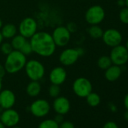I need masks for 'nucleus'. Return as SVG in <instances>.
Here are the masks:
<instances>
[{
  "label": "nucleus",
  "instance_id": "1",
  "mask_svg": "<svg viewBox=\"0 0 128 128\" xmlns=\"http://www.w3.org/2000/svg\"><path fill=\"white\" fill-rule=\"evenodd\" d=\"M32 51L42 56H50L56 50V44L52 36L46 32H36L30 38Z\"/></svg>",
  "mask_w": 128,
  "mask_h": 128
},
{
  "label": "nucleus",
  "instance_id": "2",
  "mask_svg": "<svg viewBox=\"0 0 128 128\" xmlns=\"http://www.w3.org/2000/svg\"><path fill=\"white\" fill-rule=\"evenodd\" d=\"M26 57L20 50H13L9 54L7 55L5 69L8 73L14 74L20 71L26 65Z\"/></svg>",
  "mask_w": 128,
  "mask_h": 128
},
{
  "label": "nucleus",
  "instance_id": "3",
  "mask_svg": "<svg viewBox=\"0 0 128 128\" xmlns=\"http://www.w3.org/2000/svg\"><path fill=\"white\" fill-rule=\"evenodd\" d=\"M25 70L31 81H39L44 76L45 70L43 64L36 60H30L26 62Z\"/></svg>",
  "mask_w": 128,
  "mask_h": 128
},
{
  "label": "nucleus",
  "instance_id": "4",
  "mask_svg": "<svg viewBox=\"0 0 128 128\" xmlns=\"http://www.w3.org/2000/svg\"><path fill=\"white\" fill-rule=\"evenodd\" d=\"M109 57L112 64L122 66L128 62V50L125 46L120 44L112 48Z\"/></svg>",
  "mask_w": 128,
  "mask_h": 128
},
{
  "label": "nucleus",
  "instance_id": "5",
  "mask_svg": "<svg viewBox=\"0 0 128 128\" xmlns=\"http://www.w3.org/2000/svg\"><path fill=\"white\" fill-rule=\"evenodd\" d=\"M106 13L100 6H93L90 7L85 13V20L90 25H98L105 18Z\"/></svg>",
  "mask_w": 128,
  "mask_h": 128
},
{
  "label": "nucleus",
  "instance_id": "6",
  "mask_svg": "<svg viewBox=\"0 0 128 128\" xmlns=\"http://www.w3.org/2000/svg\"><path fill=\"white\" fill-rule=\"evenodd\" d=\"M92 84L86 78L80 77L75 80L72 84V90L76 95L79 97L85 98L90 93L92 92Z\"/></svg>",
  "mask_w": 128,
  "mask_h": 128
},
{
  "label": "nucleus",
  "instance_id": "7",
  "mask_svg": "<svg viewBox=\"0 0 128 128\" xmlns=\"http://www.w3.org/2000/svg\"><path fill=\"white\" fill-rule=\"evenodd\" d=\"M30 112L37 118L45 117L50 110V106L46 100L38 99L35 100L30 106Z\"/></svg>",
  "mask_w": 128,
  "mask_h": 128
},
{
  "label": "nucleus",
  "instance_id": "8",
  "mask_svg": "<svg viewBox=\"0 0 128 128\" xmlns=\"http://www.w3.org/2000/svg\"><path fill=\"white\" fill-rule=\"evenodd\" d=\"M51 36L56 46L63 47L66 46L69 43L70 40L71 32L66 26H60L56 27L54 30L53 34Z\"/></svg>",
  "mask_w": 128,
  "mask_h": 128
},
{
  "label": "nucleus",
  "instance_id": "9",
  "mask_svg": "<svg viewBox=\"0 0 128 128\" xmlns=\"http://www.w3.org/2000/svg\"><path fill=\"white\" fill-rule=\"evenodd\" d=\"M102 38L107 46L113 48L121 44L123 37L120 31L116 29L110 28L103 31Z\"/></svg>",
  "mask_w": 128,
  "mask_h": 128
},
{
  "label": "nucleus",
  "instance_id": "10",
  "mask_svg": "<svg viewBox=\"0 0 128 128\" xmlns=\"http://www.w3.org/2000/svg\"><path fill=\"white\" fill-rule=\"evenodd\" d=\"M37 23L32 18H26L19 25V32L26 38H30L37 32Z\"/></svg>",
  "mask_w": 128,
  "mask_h": 128
},
{
  "label": "nucleus",
  "instance_id": "11",
  "mask_svg": "<svg viewBox=\"0 0 128 128\" xmlns=\"http://www.w3.org/2000/svg\"><path fill=\"white\" fill-rule=\"evenodd\" d=\"M0 120L2 124L8 127H13L18 124L20 121V114L19 113L13 109L12 108L4 109L1 113V118Z\"/></svg>",
  "mask_w": 128,
  "mask_h": 128
},
{
  "label": "nucleus",
  "instance_id": "12",
  "mask_svg": "<svg viewBox=\"0 0 128 128\" xmlns=\"http://www.w3.org/2000/svg\"><path fill=\"white\" fill-rule=\"evenodd\" d=\"M80 56L78 48H68L60 54L59 60L62 65L71 66L76 62Z\"/></svg>",
  "mask_w": 128,
  "mask_h": 128
},
{
  "label": "nucleus",
  "instance_id": "13",
  "mask_svg": "<svg viewBox=\"0 0 128 128\" xmlns=\"http://www.w3.org/2000/svg\"><path fill=\"white\" fill-rule=\"evenodd\" d=\"M16 102V96L11 90H3L0 91V107L2 109L12 108Z\"/></svg>",
  "mask_w": 128,
  "mask_h": 128
},
{
  "label": "nucleus",
  "instance_id": "14",
  "mask_svg": "<svg viewBox=\"0 0 128 128\" xmlns=\"http://www.w3.org/2000/svg\"><path fill=\"white\" fill-rule=\"evenodd\" d=\"M53 108L60 114H66L70 110V100L65 96H57L53 102Z\"/></svg>",
  "mask_w": 128,
  "mask_h": 128
},
{
  "label": "nucleus",
  "instance_id": "15",
  "mask_svg": "<svg viewBox=\"0 0 128 128\" xmlns=\"http://www.w3.org/2000/svg\"><path fill=\"white\" fill-rule=\"evenodd\" d=\"M66 71L61 66H57L54 68L49 76V79L50 82L54 84L60 85L66 79Z\"/></svg>",
  "mask_w": 128,
  "mask_h": 128
},
{
  "label": "nucleus",
  "instance_id": "16",
  "mask_svg": "<svg viewBox=\"0 0 128 128\" xmlns=\"http://www.w3.org/2000/svg\"><path fill=\"white\" fill-rule=\"evenodd\" d=\"M122 70L121 67L117 65H112L106 70L105 72V78L107 81L113 82L117 81L121 76Z\"/></svg>",
  "mask_w": 128,
  "mask_h": 128
},
{
  "label": "nucleus",
  "instance_id": "17",
  "mask_svg": "<svg viewBox=\"0 0 128 128\" xmlns=\"http://www.w3.org/2000/svg\"><path fill=\"white\" fill-rule=\"evenodd\" d=\"M41 92V84L38 81H31L26 87V93L31 97L37 96Z\"/></svg>",
  "mask_w": 128,
  "mask_h": 128
},
{
  "label": "nucleus",
  "instance_id": "18",
  "mask_svg": "<svg viewBox=\"0 0 128 128\" xmlns=\"http://www.w3.org/2000/svg\"><path fill=\"white\" fill-rule=\"evenodd\" d=\"M5 38H12L17 33V28L12 24H7L2 27V30L0 31Z\"/></svg>",
  "mask_w": 128,
  "mask_h": 128
},
{
  "label": "nucleus",
  "instance_id": "19",
  "mask_svg": "<svg viewBox=\"0 0 128 128\" xmlns=\"http://www.w3.org/2000/svg\"><path fill=\"white\" fill-rule=\"evenodd\" d=\"M26 38L24 37L23 36H21L20 34V35H18V36H14L13 38H12V45L13 47V49L14 50H20V48H22V46L24 45V44L26 42Z\"/></svg>",
  "mask_w": 128,
  "mask_h": 128
},
{
  "label": "nucleus",
  "instance_id": "20",
  "mask_svg": "<svg viewBox=\"0 0 128 128\" xmlns=\"http://www.w3.org/2000/svg\"><path fill=\"white\" fill-rule=\"evenodd\" d=\"M85 98L87 100L88 104L91 107L97 106L100 103V101H101L100 96H99V94H97L96 93H94V92L90 93Z\"/></svg>",
  "mask_w": 128,
  "mask_h": 128
},
{
  "label": "nucleus",
  "instance_id": "21",
  "mask_svg": "<svg viewBox=\"0 0 128 128\" xmlns=\"http://www.w3.org/2000/svg\"><path fill=\"white\" fill-rule=\"evenodd\" d=\"M112 65V60H111L109 56L103 55V56H100L97 60V66L101 70H106Z\"/></svg>",
  "mask_w": 128,
  "mask_h": 128
},
{
  "label": "nucleus",
  "instance_id": "22",
  "mask_svg": "<svg viewBox=\"0 0 128 128\" xmlns=\"http://www.w3.org/2000/svg\"><path fill=\"white\" fill-rule=\"evenodd\" d=\"M88 33L93 38L97 39L102 38L103 34V30L98 25H91V26L88 30Z\"/></svg>",
  "mask_w": 128,
  "mask_h": 128
},
{
  "label": "nucleus",
  "instance_id": "23",
  "mask_svg": "<svg viewBox=\"0 0 128 128\" xmlns=\"http://www.w3.org/2000/svg\"><path fill=\"white\" fill-rule=\"evenodd\" d=\"M38 128H59V124L54 119H46L39 124Z\"/></svg>",
  "mask_w": 128,
  "mask_h": 128
},
{
  "label": "nucleus",
  "instance_id": "24",
  "mask_svg": "<svg viewBox=\"0 0 128 128\" xmlns=\"http://www.w3.org/2000/svg\"><path fill=\"white\" fill-rule=\"evenodd\" d=\"M119 20L124 24H128V8L126 6L121 8L120 11L119 12Z\"/></svg>",
  "mask_w": 128,
  "mask_h": 128
},
{
  "label": "nucleus",
  "instance_id": "25",
  "mask_svg": "<svg viewBox=\"0 0 128 128\" xmlns=\"http://www.w3.org/2000/svg\"><path fill=\"white\" fill-rule=\"evenodd\" d=\"M48 94L53 98H56V97L59 96V95L60 94V85L52 84L49 87V88H48Z\"/></svg>",
  "mask_w": 128,
  "mask_h": 128
},
{
  "label": "nucleus",
  "instance_id": "26",
  "mask_svg": "<svg viewBox=\"0 0 128 128\" xmlns=\"http://www.w3.org/2000/svg\"><path fill=\"white\" fill-rule=\"evenodd\" d=\"M20 51L23 54H24L25 56L30 55L32 52H33L30 42L29 41H26L25 43L24 44V45L22 46V48H20Z\"/></svg>",
  "mask_w": 128,
  "mask_h": 128
},
{
  "label": "nucleus",
  "instance_id": "27",
  "mask_svg": "<svg viewBox=\"0 0 128 128\" xmlns=\"http://www.w3.org/2000/svg\"><path fill=\"white\" fill-rule=\"evenodd\" d=\"M14 49H13V47H12L11 43L6 42V43H3L1 45V51L2 52V54H4L6 55L9 54Z\"/></svg>",
  "mask_w": 128,
  "mask_h": 128
},
{
  "label": "nucleus",
  "instance_id": "28",
  "mask_svg": "<svg viewBox=\"0 0 128 128\" xmlns=\"http://www.w3.org/2000/svg\"><path fill=\"white\" fill-rule=\"evenodd\" d=\"M59 128H75V125L70 120L62 121L59 124Z\"/></svg>",
  "mask_w": 128,
  "mask_h": 128
},
{
  "label": "nucleus",
  "instance_id": "29",
  "mask_svg": "<svg viewBox=\"0 0 128 128\" xmlns=\"http://www.w3.org/2000/svg\"><path fill=\"white\" fill-rule=\"evenodd\" d=\"M103 128H118V126L116 123L113 121H108L104 124Z\"/></svg>",
  "mask_w": 128,
  "mask_h": 128
},
{
  "label": "nucleus",
  "instance_id": "30",
  "mask_svg": "<svg viewBox=\"0 0 128 128\" xmlns=\"http://www.w3.org/2000/svg\"><path fill=\"white\" fill-rule=\"evenodd\" d=\"M66 28L68 29V30H69L70 32H75L76 31V30H77L76 25L75 24H73V23H70V24L67 25Z\"/></svg>",
  "mask_w": 128,
  "mask_h": 128
},
{
  "label": "nucleus",
  "instance_id": "31",
  "mask_svg": "<svg viewBox=\"0 0 128 128\" xmlns=\"http://www.w3.org/2000/svg\"><path fill=\"white\" fill-rule=\"evenodd\" d=\"M62 116H63L62 114H57L56 115V117L54 118V120H55L56 123H58V124H60V123H62V122L63 121V117H62Z\"/></svg>",
  "mask_w": 128,
  "mask_h": 128
},
{
  "label": "nucleus",
  "instance_id": "32",
  "mask_svg": "<svg viewBox=\"0 0 128 128\" xmlns=\"http://www.w3.org/2000/svg\"><path fill=\"white\" fill-rule=\"evenodd\" d=\"M6 71L5 67L0 64V79H2V78L6 75Z\"/></svg>",
  "mask_w": 128,
  "mask_h": 128
},
{
  "label": "nucleus",
  "instance_id": "33",
  "mask_svg": "<svg viewBox=\"0 0 128 128\" xmlns=\"http://www.w3.org/2000/svg\"><path fill=\"white\" fill-rule=\"evenodd\" d=\"M117 4L119 7L124 8V7H125V0H118Z\"/></svg>",
  "mask_w": 128,
  "mask_h": 128
},
{
  "label": "nucleus",
  "instance_id": "34",
  "mask_svg": "<svg viewBox=\"0 0 128 128\" xmlns=\"http://www.w3.org/2000/svg\"><path fill=\"white\" fill-rule=\"evenodd\" d=\"M124 106L126 108V110H128V94L125 96L124 99Z\"/></svg>",
  "mask_w": 128,
  "mask_h": 128
},
{
  "label": "nucleus",
  "instance_id": "35",
  "mask_svg": "<svg viewBox=\"0 0 128 128\" xmlns=\"http://www.w3.org/2000/svg\"><path fill=\"white\" fill-rule=\"evenodd\" d=\"M109 108H110L111 111H112L113 112H116V110H117V108H116V106H114L113 103H110V104H109Z\"/></svg>",
  "mask_w": 128,
  "mask_h": 128
},
{
  "label": "nucleus",
  "instance_id": "36",
  "mask_svg": "<svg viewBox=\"0 0 128 128\" xmlns=\"http://www.w3.org/2000/svg\"><path fill=\"white\" fill-rule=\"evenodd\" d=\"M124 118H125L126 120H128V110H126V112L124 113Z\"/></svg>",
  "mask_w": 128,
  "mask_h": 128
},
{
  "label": "nucleus",
  "instance_id": "37",
  "mask_svg": "<svg viewBox=\"0 0 128 128\" xmlns=\"http://www.w3.org/2000/svg\"><path fill=\"white\" fill-rule=\"evenodd\" d=\"M6 126L2 124V122L1 121V120H0V128H6Z\"/></svg>",
  "mask_w": 128,
  "mask_h": 128
},
{
  "label": "nucleus",
  "instance_id": "38",
  "mask_svg": "<svg viewBox=\"0 0 128 128\" xmlns=\"http://www.w3.org/2000/svg\"><path fill=\"white\" fill-rule=\"evenodd\" d=\"M3 36H2V33H1V32H0V44L2 43V40H3Z\"/></svg>",
  "mask_w": 128,
  "mask_h": 128
},
{
  "label": "nucleus",
  "instance_id": "39",
  "mask_svg": "<svg viewBox=\"0 0 128 128\" xmlns=\"http://www.w3.org/2000/svg\"><path fill=\"white\" fill-rule=\"evenodd\" d=\"M2 79H0V91L2 90Z\"/></svg>",
  "mask_w": 128,
  "mask_h": 128
},
{
  "label": "nucleus",
  "instance_id": "40",
  "mask_svg": "<svg viewBox=\"0 0 128 128\" xmlns=\"http://www.w3.org/2000/svg\"><path fill=\"white\" fill-rule=\"evenodd\" d=\"M125 6L128 8V0H125Z\"/></svg>",
  "mask_w": 128,
  "mask_h": 128
},
{
  "label": "nucleus",
  "instance_id": "41",
  "mask_svg": "<svg viewBox=\"0 0 128 128\" xmlns=\"http://www.w3.org/2000/svg\"><path fill=\"white\" fill-rule=\"evenodd\" d=\"M2 27V21L1 19H0V29H1Z\"/></svg>",
  "mask_w": 128,
  "mask_h": 128
},
{
  "label": "nucleus",
  "instance_id": "42",
  "mask_svg": "<svg viewBox=\"0 0 128 128\" xmlns=\"http://www.w3.org/2000/svg\"><path fill=\"white\" fill-rule=\"evenodd\" d=\"M125 47L126 48V49L128 50V39L126 40V45H125Z\"/></svg>",
  "mask_w": 128,
  "mask_h": 128
},
{
  "label": "nucleus",
  "instance_id": "43",
  "mask_svg": "<svg viewBox=\"0 0 128 128\" xmlns=\"http://www.w3.org/2000/svg\"><path fill=\"white\" fill-rule=\"evenodd\" d=\"M12 128H21V127H20V126H13Z\"/></svg>",
  "mask_w": 128,
  "mask_h": 128
},
{
  "label": "nucleus",
  "instance_id": "44",
  "mask_svg": "<svg viewBox=\"0 0 128 128\" xmlns=\"http://www.w3.org/2000/svg\"><path fill=\"white\" fill-rule=\"evenodd\" d=\"M0 118H1V113H0Z\"/></svg>",
  "mask_w": 128,
  "mask_h": 128
}]
</instances>
